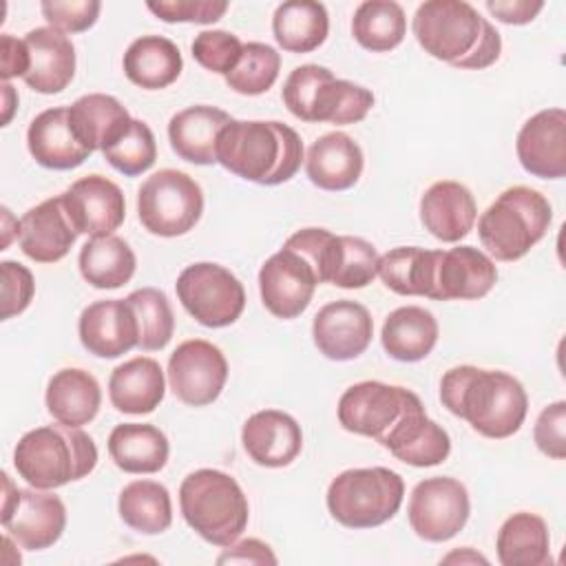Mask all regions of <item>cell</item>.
I'll use <instances>...</instances> for the list:
<instances>
[{
    "mask_svg": "<svg viewBox=\"0 0 566 566\" xmlns=\"http://www.w3.org/2000/svg\"><path fill=\"white\" fill-rule=\"evenodd\" d=\"M365 157L360 146L340 130L321 135L307 150V179L321 190L338 192L352 188L363 175Z\"/></svg>",
    "mask_w": 566,
    "mask_h": 566,
    "instance_id": "obj_26",
    "label": "cell"
},
{
    "mask_svg": "<svg viewBox=\"0 0 566 566\" xmlns=\"http://www.w3.org/2000/svg\"><path fill=\"white\" fill-rule=\"evenodd\" d=\"M407 33V18L394 0H365L356 7L352 18L354 40L371 51L385 53L396 49Z\"/></svg>",
    "mask_w": 566,
    "mask_h": 566,
    "instance_id": "obj_39",
    "label": "cell"
},
{
    "mask_svg": "<svg viewBox=\"0 0 566 566\" xmlns=\"http://www.w3.org/2000/svg\"><path fill=\"white\" fill-rule=\"evenodd\" d=\"M486 9L504 24H528L544 9L542 0H486Z\"/></svg>",
    "mask_w": 566,
    "mask_h": 566,
    "instance_id": "obj_51",
    "label": "cell"
},
{
    "mask_svg": "<svg viewBox=\"0 0 566 566\" xmlns=\"http://www.w3.org/2000/svg\"><path fill=\"white\" fill-rule=\"evenodd\" d=\"M64 210L77 234L106 237L113 234L126 217V199L122 188L102 175H86L62 192Z\"/></svg>",
    "mask_w": 566,
    "mask_h": 566,
    "instance_id": "obj_17",
    "label": "cell"
},
{
    "mask_svg": "<svg viewBox=\"0 0 566 566\" xmlns=\"http://www.w3.org/2000/svg\"><path fill=\"white\" fill-rule=\"evenodd\" d=\"M281 97L294 117L312 124H356L374 106V93L369 88L338 80L327 66L318 64H301L290 71Z\"/></svg>",
    "mask_w": 566,
    "mask_h": 566,
    "instance_id": "obj_6",
    "label": "cell"
},
{
    "mask_svg": "<svg viewBox=\"0 0 566 566\" xmlns=\"http://www.w3.org/2000/svg\"><path fill=\"white\" fill-rule=\"evenodd\" d=\"M186 524L208 544L230 546L248 526L250 506L239 482L219 469H197L179 486Z\"/></svg>",
    "mask_w": 566,
    "mask_h": 566,
    "instance_id": "obj_5",
    "label": "cell"
},
{
    "mask_svg": "<svg viewBox=\"0 0 566 566\" xmlns=\"http://www.w3.org/2000/svg\"><path fill=\"white\" fill-rule=\"evenodd\" d=\"M217 564H276V555L265 542L248 537L226 546V551L217 557Z\"/></svg>",
    "mask_w": 566,
    "mask_h": 566,
    "instance_id": "obj_50",
    "label": "cell"
},
{
    "mask_svg": "<svg viewBox=\"0 0 566 566\" xmlns=\"http://www.w3.org/2000/svg\"><path fill=\"white\" fill-rule=\"evenodd\" d=\"M495 281L497 268L493 259L473 245L422 250L416 296L433 301H475L486 296Z\"/></svg>",
    "mask_w": 566,
    "mask_h": 566,
    "instance_id": "obj_9",
    "label": "cell"
},
{
    "mask_svg": "<svg viewBox=\"0 0 566 566\" xmlns=\"http://www.w3.org/2000/svg\"><path fill=\"white\" fill-rule=\"evenodd\" d=\"M318 283L314 265L285 243L259 270L261 301L272 316L283 321L296 318L307 310Z\"/></svg>",
    "mask_w": 566,
    "mask_h": 566,
    "instance_id": "obj_16",
    "label": "cell"
},
{
    "mask_svg": "<svg viewBox=\"0 0 566 566\" xmlns=\"http://www.w3.org/2000/svg\"><path fill=\"white\" fill-rule=\"evenodd\" d=\"M475 219V197L460 181H436L420 197V221L438 241L458 243L473 230Z\"/></svg>",
    "mask_w": 566,
    "mask_h": 566,
    "instance_id": "obj_23",
    "label": "cell"
},
{
    "mask_svg": "<svg viewBox=\"0 0 566 566\" xmlns=\"http://www.w3.org/2000/svg\"><path fill=\"white\" fill-rule=\"evenodd\" d=\"M374 321L365 305L340 298L323 305L312 323L316 349L336 363L358 358L371 343Z\"/></svg>",
    "mask_w": 566,
    "mask_h": 566,
    "instance_id": "obj_18",
    "label": "cell"
},
{
    "mask_svg": "<svg viewBox=\"0 0 566 566\" xmlns=\"http://www.w3.org/2000/svg\"><path fill=\"white\" fill-rule=\"evenodd\" d=\"M46 411L66 427L88 424L102 405V389L93 374L80 367H64L55 371L46 385Z\"/></svg>",
    "mask_w": 566,
    "mask_h": 566,
    "instance_id": "obj_29",
    "label": "cell"
},
{
    "mask_svg": "<svg viewBox=\"0 0 566 566\" xmlns=\"http://www.w3.org/2000/svg\"><path fill=\"white\" fill-rule=\"evenodd\" d=\"M2 528L27 551H44L53 546L66 528L64 502L44 489H18L2 473Z\"/></svg>",
    "mask_w": 566,
    "mask_h": 566,
    "instance_id": "obj_13",
    "label": "cell"
},
{
    "mask_svg": "<svg viewBox=\"0 0 566 566\" xmlns=\"http://www.w3.org/2000/svg\"><path fill=\"white\" fill-rule=\"evenodd\" d=\"M378 259L380 256L369 241L352 234H336L327 283L343 290H360L378 276Z\"/></svg>",
    "mask_w": 566,
    "mask_h": 566,
    "instance_id": "obj_40",
    "label": "cell"
},
{
    "mask_svg": "<svg viewBox=\"0 0 566 566\" xmlns=\"http://www.w3.org/2000/svg\"><path fill=\"white\" fill-rule=\"evenodd\" d=\"M168 385L188 407H206L219 398L228 380L223 352L203 340L190 338L177 345L168 358Z\"/></svg>",
    "mask_w": 566,
    "mask_h": 566,
    "instance_id": "obj_15",
    "label": "cell"
},
{
    "mask_svg": "<svg viewBox=\"0 0 566 566\" xmlns=\"http://www.w3.org/2000/svg\"><path fill=\"white\" fill-rule=\"evenodd\" d=\"M232 117L208 104H195L175 113L168 122V139L177 157L197 166L217 164V137Z\"/></svg>",
    "mask_w": 566,
    "mask_h": 566,
    "instance_id": "obj_27",
    "label": "cell"
},
{
    "mask_svg": "<svg viewBox=\"0 0 566 566\" xmlns=\"http://www.w3.org/2000/svg\"><path fill=\"white\" fill-rule=\"evenodd\" d=\"M411 29L424 53L458 69H486L502 53L497 29L464 0L422 2L413 13Z\"/></svg>",
    "mask_w": 566,
    "mask_h": 566,
    "instance_id": "obj_2",
    "label": "cell"
},
{
    "mask_svg": "<svg viewBox=\"0 0 566 566\" xmlns=\"http://www.w3.org/2000/svg\"><path fill=\"white\" fill-rule=\"evenodd\" d=\"M102 155L117 172L137 177L155 164L157 142L150 126L133 117L128 126L102 150Z\"/></svg>",
    "mask_w": 566,
    "mask_h": 566,
    "instance_id": "obj_42",
    "label": "cell"
},
{
    "mask_svg": "<svg viewBox=\"0 0 566 566\" xmlns=\"http://www.w3.org/2000/svg\"><path fill=\"white\" fill-rule=\"evenodd\" d=\"M97 464V447L80 427L44 424L27 431L13 449L18 475L35 489H57L86 478Z\"/></svg>",
    "mask_w": 566,
    "mask_h": 566,
    "instance_id": "obj_4",
    "label": "cell"
},
{
    "mask_svg": "<svg viewBox=\"0 0 566 566\" xmlns=\"http://www.w3.org/2000/svg\"><path fill=\"white\" fill-rule=\"evenodd\" d=\"M0 276H2V321H9L29 307L35 292V281L31 270L15 261H2Z\"/></svg>",
    "mask_w": 566,
    "mask_h": 566,
    "instance_id": "obj_47",
    "label": "cell"
},
{
    "mask_svg": "<svg viewBox=\"0 0 566 566\" xmlns=\"http://www.w3.org/2000/svg\"><path fill=\"white\" fill-rule=\"evenodd\" d=\"M126 301L130 303L139 327L137 347L144 352L164 349L175 332V314L168 296L157 287H142L130 292Z\"/></svg>",
    "mask_w": 566,
    "mask_h": 566,
    "instance_id": "obj_41",
    "label": "cell"
},
{
    "mask_svg": "<svg viewBox=\"0 0 566 566\" xmlns=\"http://www.w3.org/2000/svg\"><path fill=\"white\" fill-rule=\"evenodd\" d=\"M272 33L287 53H310L318 49L329 33V15L325 4L314 0H290L276 7L272 15Z\"/></svg>",
    "mask_w": 566,
    "mask_h": 566,
    "instance_id": "obj_36",
    "label": "cell"
},
{
    "mask_svg": "<svg viewBox=\"0 0 566 566\" xmlns=\"http://www.w3.org/2000/svg\"><path fill=\"white\" fill-rule=\"evenodd\" d=\"M77 237L80 234L64 210L62 195L29 208L18 223L20 250L35 263H55L64 259Z\"/></svg>",
    "mask_w": 566,
    "mask_h": 566,
    "instance_id": "obj_22",
    "label": "cell"
},
{
    "mask_svg": "<svg viewBox=\"0 0 566 566\" xmlns=\"http://www.w3.org/2000/svg\"><path fill=\"white\" fill-rule=\"evenodd\" d=\"M301 161L303 142L283 122L232 119L217 137V164L259 186L290 181L298 172Z\"/></svg>",
    "mask_w": 566,
    "mask_h": 566,
    "instance_id": "obj_3",
    "label": "cell"
},
{
    "mask_svg": "<svg viewBox=\"0 0 566 566\" xmlns=\"http://www.w3.org/2000/svg\"><path fill=\"white\" fill-rule=\"evenodd\" d=\"M2 104H4V111H2V126H7L13 117V111L18 106V93L13 91V86L9 82H2Z\"/></svg>",
    "mask_w": 566,
    "mask_h": 566,
    "instance_id": "obj_52",
    "label": "cell"
},
{
    "mask_svg": "<svg viewBox=\"0 0 566 566\" xmlns=\"http://www.w3.org/2000/svg\"><path fill=\"white\" fill-rule=\"evenodd\" d=\"M440 400L484 438H511L524 424L528 396L524 385L500 369L458 365L440 380Z\"/></svg>",
    "mask_w": 566,
    "mask_h": 566,
    "instance_id": "obj_1",
    "label": "cell"
},
{
    "mask_svg": "<svg viewBox=\"0 0 566 566\" xmlns=\"http://www.w3.org/2000/svg\"><path fill=\"white\" fill-rule=\"evenodd\" d=\"M405 497L400 473L387 467L347 469L327 486V511L347 528H374L389 522Z\"/></svg>",
    "mask_w": 566,
    "mask_h": 566,
    "instance_id": "obj_8",
    "label": "cell"
},
{
    "mask_svg": "<svg viewBox=\"0 0 566 566\" xmlns=\"http://www.w3.org/2000/svg\"><path fill=\"white\" fill-rule=\"evenodd\" d=\"M422 400L405 387L380 380H363L347 387L338 400V422L345 431L374 438L378 444L416 409Z\"/></svg>",
    "mask_w": 566,
    "mask_h": 566,
    "instance_id": "obj_11",
    "label": "cell"
},
{
    "mask_svg": "<svg viewBox=\"0 0 566 566\" xmlns=\"http://www.w3.org/2000/svg\"><path fill=\"white\" fill-rule=\"evenodd\" d=\"M190 51H192V57L206 71H212L226 77L239 64L243 53V42L230 31L210 29L195 35Z\"/></svg>",
    "mask_w": 566,
    "mask_h": 566,
    "instance_id": "obj_44",
    "label": "cell"
},
{
    "mask_svg": "<svg viewBox=\"0 0 566 566\" xmlns=\"http://www.w3.org/2000/svg\"><path fill=\"white\" fill-rule=\"evenodd\" d=\"M124 75L139 88L159 91L170 86L184 69L177 44L164 35H142L133 40L122 57Z\"/></svg>",
    "mask_w": 566,
    "mask_h": 566,
    "instance_id": "obj_32",
    "label": "cell"
},
{
    "mask_svg": "<svg viewBox=\"0 0 566 566\" xmlns=\"http://www.w3.org/2000/svg\"><path fill=\"white\" fill-rule=\"evenodd\" d=\"M40 11L51 29L62 33L88 31L102 11L97 0H44Z\"/></svg>",
    "mask_w": 566,
    "mask_h": 566,
    "instance_id": "obj_45",
    "label": "cell"
},
{
    "mask_svg": "<svg viewBox=\"0 0 566 566\" xmlns=\"http://www.w3.org/2000/svg\"><path fill=\"white\" fill-rule=\"evenodd\" d=\"M502 566H546L551 564V535L544 517L520 511L504 520L495 537Z\"/></svg>",
    "mask_w": 566,
    "mask_h": 566,
    "instance_id": "obj_35",
    "label": "cell"
},
{
    "mask_svg": "<svg viewBox=\"0 0 566 566\" xmlns=\"http://www.w3.org/2000/svg\"><path fill=\"white\" fill-rule=\"evenodd\" d=\"M409 467H436L451 453L449 433L427 416L424 407L411 411L380 444Z\"/></svg>",
    "mask_w": 566,
    "mask_h": 566,
    "instance_id": "obj_30",
    "label": "cell"
},
{
    "mask_svg": "<svg viewBox=\"0 0 566 566\" xmlns=\"http://www.w3.org/2000/svg\"><path fill=\"white\" fill-rule=\"evenodd\" d=\"M168 453V438L155 424L124 422L108 436V455L126 473H157L166 467Z\"/></svg>",
    "mask_w": 566,
    "mask_h": 566,
    "instance_id": "obj_33",
    "label": "cell"
},
{
    "mask_svg": "<svg viewBox=\"0 0 566 566\" xmlns=\"http://www.w3.org/2000/svg\"><path fill=\"white\" fill-rule=\"evenodd\" d=\"M27 148L35 164L51 170L77 168L91 155V150L77 142L66 106L46 108L31 119L27 130Z\"/></svg>",
    "mask_w": 566,
    "mask_h": 566,
    "instance_id": "obj_25",
    "label": "cell"
},
{
    "mask_svg": "<svg viewBox=\"0 0 566 566\" xmlns=\"http://www.w3.org/2000/svg\"><path fill=\"white\" fill-rule=\"evenodd\" d=\"M203 212V190L184 170L153 172L137 190V217L155 237H181L190 232Z\"/></svg>",
    "mask_w": 566,
    "mask_h": 566,
    "instance_id": "obj_10",
    "label": "cell"
},
{
    "mask_svg": "<svg viewBox=\"0 0 566 566\" xmlns=\"http://www.w3.org/2000/svg\"><path fill=\"white\" fill-rule=\"evenodd\" d=\"M533 440L544 455L553 460L566 458V402L564 400H557L542 409L533 427Z\"/></svg>",
    "mask_w": 566,
    "mask_h": 566,
    "instance_id": "obj_48",
    "label": "cell"
},
{
    "mask_svg": "<svg viewBox=\"0 0 566 566\" xmlns=\"http://www.w3.org/2000/svg\"><path fill=\"white\" fill-rule=\"evenodd\" d=\"M471 513L467 486L447 475L420 480L407 504L411 531L424 542H447L455 537Z\"/></svg>",
    "mask_w": 566,
    "mask_h": 566,
    "instance_id": "obj_14",
    "label": "cell"
},
{
    "mask_svg": "<svg viewBox=\"0 0 566 566\" xmlns=\"http://www.w3.org/2000/svg\"><path fill=\"white\" fill-rule=\"evenodd\" d=\"M553 219L548 199L528 188L511 186L480 214L478 237L497 261H517L544 239Z\"/></svg>",
    "mask_w": 566,
    "mask_h": 566,
    "instance_id": "obj_7",
    "label": "cell"
},
{
    "mask_svg": "<svg viewBox=\"0 0 566 566\" xmlns=\"http://www.w3.org/2000/svg\"><path fill=\"white\" fill-rule=\"evenodd\" d=\"M522 168L539 179H562L566 175V111L544 108L528 117L515 139Z\"/></svg>",
    "mask_w": 566,
    "mask_h": 566,
    "instance_id": "obj_19",
    "label": "cell"
},
{
    "mask_svg": "<svg viewBox=\"0 0 566 566\" xmlns=\"http://www.w3.org/2000/svg\"><path fill=\"white\" fill-rule=\"evenodd\" d=\"M29 46L24 40L13 38L11 33L0 35V77L9 82L11 77H24L29 71Z\"/></svg>",
    "mask_w": 566,
    "mask_h": 566,
    "instance_id": "obj_49",
    "label": "cell"
},
{
    "mask_svg": "<svg viewBox=\"0 0 566 566\" xmlns=\"http://www.w3.org/2000/svg\"><path fill=\"white\" fill-rule=\"evenodd\" d=\"M126 106L106 93H88L69 106V122L77 142L95 153L104 150L130 122Z\"/></svg>",
    "mask_w": 566,
    "mask_h": 566,
    "instance_id": "obj_34",
    "label": "cell"
},
{
    "mask_svg": "<svg viewBox=\"0 0 566 566\" xmlns=\"http://www.w3.org/2000/svg\"><path fill=\"white\" fill-rule=\"evenodd\" d=\"M164 394V369L155 358L148 356H135L117 365L108 378L111 405L122 413H150L159 407Z\"/></svg>",
    "mask_w": 566,
    "mask_h": 566,
    "instance_id": "obj_28",
    "label": "cell"
},
{
    "mask_svg": "<svg viewBox=\"0 0 566 566\" xmlns=\"http://www.w3.org/2000/svg\"><path fill=\"white\" fill-rule=\"evenodd\" d=\"M281 71V55L263 42L243 44L239 64L226 75V84L241 95H261L270 91Z\"/></svg>",
    "mask_w": 566,
    "mask_h": 566,
    "instance_id": "obj_43",
    "label": "cell"
},
{
    "mask_svg": "<svg viewBox=\"0 0 566 566\" xmlns=\"http://www.w3.org/2000/svg\"><path fill=\"white\" fill-rule=\"evenodd\" d=\"M438 321L420 305H405L394 310L380 332L382 349L400 363H418L427 358L438 343Z\"/></svg>",
    "mask_w": 566,
    "mask_h": 566,
    "instance_id": "obj_31",
    "label": "cell"
},
{
    "mask_svg": "<svg viewBox=\"0 0 566 566\" xmlns=\"http://www.w3.org/2000/svg\"><path fill=\"white\" fill-rule=\"evenodd\" d=\"M175 290L184 310L203 327H228L245 307L243 283L219 263L201 261L184 268Z\"/></svg>",
    "mask_w": 566,
    "mask_h": 566,
    "instance_id": "obj_12",
    "label": "cell"
},
{
    "mask_svg": "<svg viewBox=\"0 0 566 566\" xmlns=\"http://www.w3.org/2000/svg\"><path fill=\"white\" fill-rule=\"evenodd\" d=\"M148 11L155 13L161 22H195L212 24L228 11L226 0H159L146 2Z\"/></svg>",
    "mask_w": 566,
    "mask_h": 566,
    "instance_id": "obj_46",
    "label": "cell"
},
{
    "mask_svg": "<svg viewBox=\"0 0 566 566\" xmlns=\"http://www.w3.org/2000/svg\"><path fill=\"white\" fill-rule=\"evenodd\" d=\"M241 442L254 464L281 469L298 458L303 449V431L290 413L261 409L243 422Z\"/></svg>",
    "mask_w": 566,
    "mask_h": 566,
    "instance_id": "obj_21",
    "label": "cell"
},
{
    "mask_svg": "<svg viewBox=\"0 0 566 566\" xmlns=\"http://www.w3.org/2000/svg\"><path fill=\"white\" fill-rule=\"evenodd\" d=\"M451 559H460V562H464V559H471V562H482V564H486V559H484L482 555H475V553H471L469 548H464V553H462V555H460V551H455V553L447 555L442 562H451Z\"/></svg>",
    "mask_w": 566,
    "mask_h": 566,
    "instance_id": "obj_53",
    "label": "cell"
},
{
    "mask_svg": "<svg viewBox=\"0 0 566 566\" xmlns=\"http://www.w3.org/2000/svg\"><path fill=\"white\" fill-rule=\"evenodd\" d=\"M84 349L97 358H119L139 343L135 312L126 298H104L86 305L77 321Z\"/></svg>",
    "mask_w": 566,
    "mask_h": 566,
    "instance_id": "obj_20",
    "label": "cell"
},
{
    "mask_svg": "<svg viewBox=\"0 0 566 566\" xmlns=\"http://www.w3.org/2000/svg\"><path fill=\"white\" fill-rule=\"evenodd\" d=\"M117 511L122 522L142 535H159L172 524L170 493L155 480L128 482L119 491Z\"/></svg>",
    "mask_w": 566,
    "mask_h": 566,
    "instance_id": "obj_38",
    "label": "cell"
},
{
    "mask_svg": "<svg viewBox=\"0 0 566 566\" xmlns=\"http://www.w3.org/2000/svg\"><path fill=\"white\" fill-rule=\"evenodd\" d=\"M24 42L31 60L22 77L27 86L42 95L64 91L75 75V46L71 38L51 27H38L24 35Z\"/></svg>",
    "mask_w": 566,
    "mask_h": 566,
    "instance_id": "obj_24",
    "label": "cell"
},
{
    "mask_svg": "<svg viewBox=\"0 0 566 566\" xmlns=\"http://www.w3.org/2000/svg\"><path fill=\"white\" fill-rule=\"evenodd\" d=\"M82 279L97 290L126 285L137 268L133 248L117 234L88 239L77 256Z\"/></svg>",
    "mask_w": 566,
    "mask_h": 566,
    "instance_id": "obj_37",
    "label": "cell"
}]
</instances>
